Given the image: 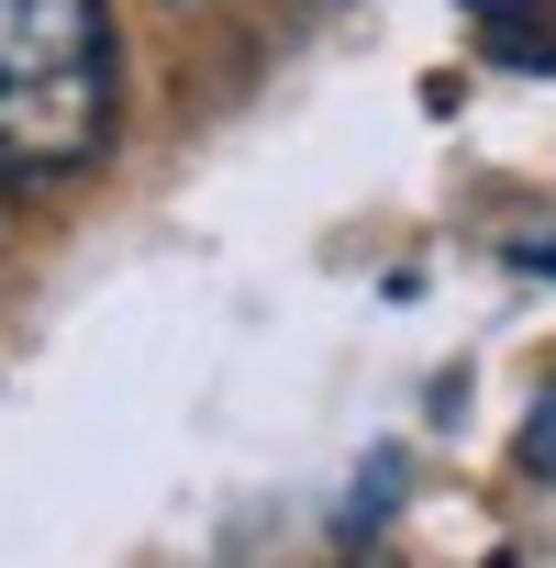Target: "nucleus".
Listing matches in <instances>:
<instances>
[{
	"label": "nucleus",
	"instance_id": "1",
	"mask_svg": "<svg viewBox=\"0 0 556 568\" xmlns=\"http://www.w3.org/2000/svg\"><path fill=\"white\" fill-rule=\"evenodd\" d=\"M112 134V23L101 0H0V168L68 179Z\"/></svg>",
	"mask_w": 556,
	"mask_h": 568
}]
</instances>
